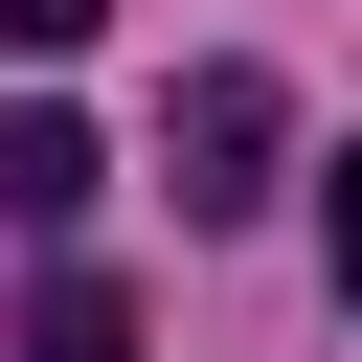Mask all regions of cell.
<instances>
[{
	"mask_svg": "<svg viewBox=\"0 0 362 362\" xmlns=\"http://www.w3.org/2000/svg\"><path fill=\"white\" fill-rule=\"evenodd\" d=\"M158 158H181V226H249V204H272V158H294V90H272V68H181Z\"/></svg>",
	"mask_w": 362,
	"mask_h": 362,
	"instance_id": "obj_1",
	"label": "cell"
},
{
	"mask_svg": "<svg viewBox=\"0 0 362 362\" xmlns=\"http://www.w3.org/2000/svg\"><path fill=\"white\" fill-rule=\"evenodd\" d=\"M317 249H339V294H362V158H339V204H317Z\"/></svg>",
	"mask_w": 362,
	"mask_h": 362,
	"instance_id": "obj_5",
	"label": "cell"
},
{
	"mask_svg": "<svg viewBox=\"0 0 362 362\" xmlns=\"http://www.w3.org/2000/svg\"><path fill=\"white\" fill-rule=\"evenodd\" d=\"M113 158H90V113H0V226H68Z\"/></svg>",
	"mask_w": 362,
	"mask_h": 362,
	"instance_id": "obj_2",
	"label": "cell"
},
{
	"mask_svg": "<svg viewBox=\"0 0 362 362\" xmlns=\"http://www.w3.org/2000/svg\"><path fill=\"white\" fill-rule=\"evenodd\" d=\"M90 23H113V0H0V45H90Z\"/></svg>",
	"mask_w": 362,
	"mask_h": 362,
	"instance_id": "obj_4",
	"label": "cell"
},
{
	"mask_svg": "<svg viewBox=\"0 0 362 362\" xmlns=\"http://www.w3.org/2000/svg\"><path fill=\"white\" fill-rule=\"evenodd\" d=\"M23 362H136V294H113V272H45V294H23Z\"/></svg>",
	"mask_w": 362,
	"mask_h": 362,
	"instance_id": "obj_3",
	"label": "cell"
}]
</instances>
